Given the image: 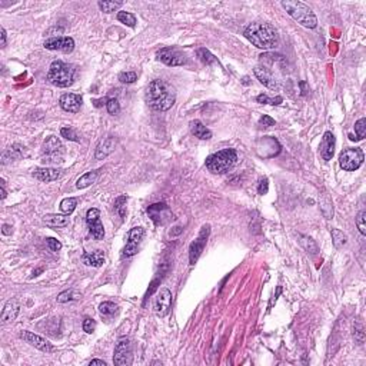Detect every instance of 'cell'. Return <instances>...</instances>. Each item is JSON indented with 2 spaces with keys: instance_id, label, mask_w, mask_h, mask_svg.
I'll return each mask as SVG.
<instances>
[{
  "instance_id": "6da1fadb",
  "label": "cell",
  "mask_w": 366,
  "mask_h": 366,
  "mask_svg": "<svg viewBox=\"0 0 366 366\" xmlns=\"http://www.w3.org/2000/svg\"><path fill=\"white\" fill-rule=\"evenodd\" d=\"M146 103L156 112H166L176 102L175 88L162 79H155L149 83L145 93Z\"/></svg>"
},
{
  "instance_id": "7a4b0ae2",
  "label": "cell",
  "mask_w": 366,
  "mask_h": 366,
  "mask_svg": "<svg viewBox=\"0 0 366 366\" xmlns=\"http://www.w3.org/2000/svg\"><path fill=\"white\" fill-rule=\"evenodd\" d=\"M243 35L253 46H256L259 49H263V50L274 49L279 43L277 30L271 23H265V22L251 23L245 29Z\"/></svg>"
},
{
  "instance_id": "3957f363",
  "label": "cell",
  "mask_w": 366,
  "mask_h": 366,
  "mask_svg": "<svg viewBox=\"0 0 366 366\" xmlns=\"http://www.w3.org/2000/svg\"><path fill=\"white\" fill-rule=\"evenodd\" d=\"M280 6L288 12V15L293 18L299 24H302L303 27L308 29H315L318 24V19L315 16V13L312 12V9L299 1V0H282Z\"/></svg>"
},
{
  "instance_id": "277c9868",
  "label": "cell",
  "mask_w": 366,
  "mask_h": 366,
  "mask_svg": "<svg viewBox=\"0 0 366 366\" xmlns=\"http://www.w3.org/2000/svg\"><path fill=\"white\" fill-rule=\"evenodd\" d=\"M238 162V153L235 149H222L219 152L206 158L205 165L209 172L215 175H222L229 172Z\"/></svg>"
},
{
  "instance_id": "5b68a950",
  "label": "cell",
  "mask_w": 366,
  "mask_h": 366,
  "mask_svg": "<svg viewBox=\"0 0 366 366\" xmlns=\"http://www.w3.org/2000/svg\"><path fill=\"white\" fill-rule=\"evenodd\" d=\"M73 68L62 60H55L47 72V82L57 88H69L73 83Z\"/></svg>"
},
{
  "instance_id": "8992f818",
  "label": "cell",
  "mask_w": 366,
  "mask_h": 366,
  "mask_svg": "<svg viewBox=\"0 0 366 366\" xmlns=\"http://www.w3.org/2000/svg\"><path fill=\"white\" fill-rule=\"evenodd\" d=\"M65 155V146L56 136H49L45 143H43V150H42V159L43 162L47 163H60L63 160Z\"/></svg>"
},
{
  "instance_id": "52a82bcc",
  "label": "cell",
  "mask_w": 366,
  "mask_h": 366,
  "mask_svg": "<svg viewBox=\"0 0 366 366\" xmlns=\"http://www.w3.org/2000/svg\"><path fill=\"white\" fill-rule=\"evenodd\" d=\"M365 160L364 150L361 147H348L339 156V165L343 170L353 172L358 170Z\"/></svg>"
},
{
  "instance_id": "ba28073f",
  "label": "cell",
  "mask_w": 366,
  "mask_h": 366,
  "mask_svg": "<svg viewBox=\"0 0 366 366\" xmlns=\"http://www.w3.org/2000/svg\"><path fill=\"white\" fill-rule=\"evenodd\" d=\"M132 343L128 338H120L114 346V356H113V364L117 366H129L133 362V355H132Z\"/></svg>"
},
{
  "instance_id": "9c48e42d",
  "label": "cell",
  "mask_w": 366,
  "mask_h": 366,
  "mask_svg": "<svg viewBox=\"0 0 366 366\" xmlns=\"http://www.w3.org/2000/svg\"><path fill=\"white\" fill-rule=\"evenodd\" d=\"M209 235H210V225H203L199 236L190 243V248H189V262H190L192 266L201 257L202 252H203V249L206 246V242H207Z\"/></svg>"
},
{
  "instance_id": "30bf717a",
  "label": "cell",
  "mask_w": 366,
  "mask_h": 366,
  "mask_svg": "<svg viewBox=\"0 0 366 366\" xmlns=\"http://www.w3.org/2000/svg\"><path fill=\"white\" fill-rule=\"evenodd\" d=\"M145 238V229L137 226V228H133L130 232H129L128 236V243L126 246L123 248V252H122V256L123 257H130L133 255L137 253L139 251V246L142 243V240Z\"/></svg>"
},
{
  "instance_id": "8fae6325",
  "label": "cell",
  "mask_w": 366,
  "mask_h": 366,
  "mask_svg": "<svg viewBox=\"0 0 366 366\" xmlns=\"http://www.w3.org/2000/svg\"><path fill=\"white\" fill-rule=\"evenodd\" d=\"M147 215L156 225H166L173 219V213L166 203H153L147 207Z\"/></svg>"
},
{
  "instance_id": "7c38bea8",
  "label": "cell",
  "mask_w": 366,
  "mask_h": 366,
  "mask_svg": "<svg viewBox=\"0 0 366 366\" xmlns=\"http://www.w3.org/2000/svg\"><path fill=\"white\" fill-rule=\"evenodd\" d=\"M86 222L91 230V235L94 238V240H102L105 238V228L100 220V210L96 207H92L86 213Z\"/></svg>"
},
{
  "instance_id": "4fadbf2b",
  "label": "cell",
  "mask_w": 366,
  "mask_h": 366,
  "mask_svg": "<svg viewBox=\"0 0 366 366\" xmlns=\"http://www.w3.org/2000/svg\"><path fill=\"white\" fill-rule=\"evenodd\" d=\"M156 56L166 66H182L186 63V56L176 47H162Z\"/></svg>"
},
{
  "instance_id": "5bb4252c",
  "label": "cell",
  "mask_w": 366,
  "mask_h": 366,
  "mask_svg": "<svg viewBox=\"0 0 366 366\" xmlns=\"http://www.w3.org/2000/svg\"><path fill=\"white\" fill-rule=\"evenodd\" d=\"M47 50H55V52H62V53H72L74 49V40L69 36H59V37H49L45 45Z\"/></svg>"
},
{
  "instance_id": "9a60e30c",
  "label": "cell",
  "mask_w": 366,
  "mask_h": 366,
  "mask_svg": "<svg viewBox=\"0 0 366 366\" xmlns=\"http://www.w3.org/2000/svg\"><path fill=\"white\" fill-rule=\"evenodd\" d=\"M170 306H172V292L167 288H163L160 289L158 299L155 302V312L159 318H165L170 312Z\"/></svg>"
},
{
  "instance_id": "2e32d148",
  "label": "cell",
  "mask_w": 366,
  "mask_h": 366,
  "mask_svg": "<svg viewBox=\"0 0 366 366\" xmlns=\"http://www.w3.org/2000/svg\"><path fill=\"white\" fill-rule=\"evenodd\" d=\"M20 338H22L23 341H26L27 343H30L32 346H35V348L39 349V350H42V352L49 353V352H52V350H53V345H52L49 341H46L45 338L39 336V335L33 333V332L23 330V332L20 333Z\"/></svg>"
},
{
  "instance_id": "e0dca14e",
  "label": "cell",
  "mask_w": 366,
  "mask_h": 366,
  "mask_svg": "<svg viewBox=\"0 0 366 366\" xmlns=\"http://www.w3.org/2000/svg\"><path fill=\"white\" fill-rule=\"evenodd\" d=\"M253 72H255V76L257 77V80H259L265 88H268V89H271V91L274 92H277L280 89L279 82L276 80V77H274V73H272L269 69L262 68V66H256V68L253 69Z\"/></svg>"
},
{
  "instance_id": "ac0fdd59",
  "label": "cell",
  "mask_w": 366,
  "mask_h": 366,
  "mask_svg": "<svg viewBox=\"0 0 366 366\" xmlns=\"http://www.w3.org/2000/svg\"><path fill=\"white\" fill-rule=\"evenodd\" d=\"M59 105L65 112L77 113L80 110V106H82V96L76 94V93H65V94L60 96Z\"/></svg>"
},
{
  "instance_id": "d6986e66",
  "label": "cell",
  "mask_w": 366,
  "mask_h": 366,
  "mask_svg": "<svg viewBox=\"0 0 366 366\" xmlns=\"http://www.w3.org/2000/svg\"><path fill=\"white\" fill-rule=\"evenodd\" d=\"M33 176L40 182H55L63 176V170L55 167H36L33 170Z\"/></svg>"
},
{
  "instance_id": "ffe728a7",
  "label": "cell",
  "mask_w": 366,
  "mask_h": 366,
  "mask_svg": "<svg viewBox=\"0 0 366 366\" xmlns=\"http://www.w3.org/2000/svg\"><path fill=\"white\" fill-rule=\"evenodd\" d=\"M19 312H20V302L16 297H12L6 302L3 311H1V323H9V322H13L16 318H18Z\"/></svg>"
},
{
  "instance_id": "44dd1931",
  "label": "cell",
  "mask_w": 366,
  "mask_h": 366,
  "mask_svg": "<svg viewBox=\"0 0 366 366\" xmlns=\"http://www.w3.org/2000/svg\"><path fill=\"white\" fill-rule=\"evenodd\" d=\"M335 146H336V139L332 132H325L320 143V156L325 160H330L335 153Z\"/></svg>"
},
{
  "instance_id": "7402d4cb",
  "label": "cell",
  "mask_w": 366,
  "mask_h": 366,
  "mask_svg": "<svg viewBox=\"0 0 366 366\" xmlns=\"http://www.w3.org/2000/svg\"><path fill=\"white\" fill-rule=\"evenodd\" d=\"M114 146H116V139L113 136H108L105 137L97 147H96V153H94V158L97 160H103L105 158H108L110 153L114 150Z\"/></svg>"
},
{
  "instance_id": "603a6c76",
  "label": "cell",
  "mask_w": 366,
  "mask_h": 366,
  "mask_svg": "<svg viewBox=\"0 0 366 366\" xmlns=\"http://www.w3.org/2000/svg\"><path fill=\"white\" fill-rule=\"evenodd\" d=\"M82 260L86 266H93V268H100L105 263V253L102 251H93V252H86L83 253Z\"/></svg>"
},
{
  "instance_id": "cb8c5ba5",
  "label": "cell",
  "mask_w": 366,
  "mask_h": 366,
  "mask_svg": "<svg viewBox=\"0 0 366 366\" xmlns=\"http://www.w3.org/2000/svg\"><path fill=\"white\" fill-rule=\"evenodd\" d=\"M100 172H102V169L92 170V172H86L85 175H82V176L77 179L76 187H77V189H86V187H89L91 184H93V183L97 181V178L100 176Z\"/></svg>"
},
{
  "instance_id": "d4e9b609",
  "label": "cell",
  "mask_w": 366,
  "mask_h": 366,
  "mask_svg": "<svg viewBox=\"0 0 366 366\" xmlns=\"http://www.w3.org/2000/svg\"><path fill=\"white\" fill-rule=\"evenodd\" d=\"M190 132L196 137H199L201 140H209L212 137V132L206 128L201 120H192L190 122Z\"/></svg>"
},
{
  "instance_id": "484cf974",
  "label": "cell",
  "mask_w": 366,
  "mask_h": 366,
  "mask_svg": "<svg viewBox=\"0 0 366 366\" xmlns=\"http://www.w3.org/2000/svg\"><path fill=\"white\" fill-rule=\"evenodd\" d=\"M43 223L49 228H65L69 223L68 215H45Z\"/></svg>"
},
{
  "instance_id": "4316f807",
  "label": "cell",
  "mask_w": 366,
  "mask_h": 366,
  "mask_svg": "<svg viewBox=\"0 0 366 366\" xmlns=\"http://www.w3.org/2000/svg\"><path fill=\"white\" fill-rule=\"evenodd\" d=\"M76 206H77V199L76 198H66V199L60 202V210H62L63 215H68V216L76 209Z\"/></svg>"
},
{
  "instance_id": "83f0119b",
  "label": "cell",
  "mask_w": 366,
  "mask_h": 366,
  "mask_svg": "<svg viewBox=\"0 0 366 366\" xmlns=\"http://www.w3.org/2000/svg\"><path fill=\"white\" fill-rule=\"evenodd\" d=\"M299 238H300V245L305 248V251H306V252H309V253H312V255L318 253L319 248H318V245L315 243V240H313V239L308 238V236H303V235H300Z\"/></svg>"
},
{
  "instance_id": "f1b7e54d",
  "label": "cell",
  "mask_w": 366,
  "mask_h": 366,
  "mask_svg": "<svg viewBox=\"0 0 366 366\" xmlns=\"http://www.w3.org/2000/svg\"><path fill=\"white\" fill-rule=\"evenodd\" d=\"M97 4H99V7H100L102 12H105V13H112V12H114L116 9L122 7V6H123V1H108V0H105V1H99Z\"/></svg>"
},
{
  "instance_id": "f546056e",
  "label": "cell",
  "mask_w": 366,
  "mask_h": 366,
  "mask_svg": "<svg viewBox=\"0 0 366 366\" xmlns=\"http://www.w3.org/2000/svg\"><path fill=\"white\" fill-rule=\"evenodd\" d=\"M332 240H333V245L336 246V248H342L343 245H346V235L342 232V230H339V229H332Z\"/></svg>"
},
{
  "instance_id": "4dcf8cb0",
  "label": "cell",
  "mask_w": 366,
  "mask_h": 366,
  "mask_svg": "<svg viewBox=\"0 0 366 366\" xmlns=\"http://www.w3.org/2000/svg\"><path fill=\"white\" fill-rule=\"evenodd\" d=\"M82 295L79 292H76L74 289H70V291H65L62 292L59 296H57V302L59 303H65V302H70V300H76L79 299Z\"/></svg>"
},
{
  "instance_id": "1f68e13d",
  "label": "cell",
  "mask_w": 366,
  "mask_h": 366,
  "mask_svg": "<svg viewBox=\"0 0 366 366\" xmlns=\"http://www.w3.org/2000/svg\"><path fill=\"white\" fill-rule=\"evenodd\" d=\"M117 20L120 23L129 26V27H135L136 26V18H135V15H132L129 12H119L117 13Z\"/></svg>"
},
{
  "instance_id": "d6a6232c",
  "label": "cell",
  "mask_w": 366,
  "mask_h": 366,
  "mask_svg": "<svg viewBox=\"0 0 366 366\" xmlns=\"http://www.w3.org/2000/svg\"><path fill=\"white\" fill-rule=\"evenodd\" d=\"M99 312L102 316H106L109 318L112 315H114L117 312V305H114L113 302H103L100 306H99Z\"/></svg>"
},
{
  "instance_id": "836d02e7",
  "label": "cell",
  "mask_w": 366,
  "mask_h": 366,
  "mask_svg": "<svg viewBox=\"0 0 366 366\" xmlns=\"http://www.w3.org/2000/svg\"><path fill=\"white\" fill-rule=\"evenodd\" d=\"M257 103H262V105H280L282 102H283V99L280 97V96H276V97H269L268 94H265V93H262V94H259L256 97Z\"/></svg>"
},
{
  "instance_id": "e575fe53",
  "label": "cell",
  "mask_w": 366,
  "mask_h": 366,
  "mask_svg": "<svg viewBox=\"0 0 366 366\" xmlns=\"http://www.w3.org/2000/svg\"><path fill=\"white\" fill-rule=\"evenodd\" d=\"M126 202H128V196H120L114 202V210L119 213V216L123 219L126 215Z\"/></svg>"
},
{
  "instance_id": "d590c367",
  "label": "cell",
  "mask_w": 366,
  "mask_h": 366,
  "mask_svg": "<svg viewBox=\"0 0 366 366\" xmlns=\"http://www.w3.org/2000/svg\"><path fill=\"white\" fill-rule=\"evenodd\" d=\"M355 132H356V139L358 140H362L365 137L366 135V119L362 117L359 119L356 123H355Z\"/></svg>"
},
{
  "instance_id": "8d00e7d4",
  "label": "cell",
  "mask_w": 366,
  "mask_h": 366,
  "mask_svg": "<svg viewBox=\"0 0 366 366\" xmlns=\"http://www.w3.org/2000/svg\"><path fill=\"white\" fill-rule=\"evenodd\" d=\"M119 80L125 85L135 83L137 80V73L136 72H120L119 73Z\"/></svg>"
},
{
  "instance_id": "74e56055",
  "label": "cell",
  "mask_w": 366,
  "mask_h": 366,
  "mask_svg": "<svg viewBox=\"0 0 366 366\" xmlns=\"http://www.w3.org/2000/svg\"><path fill=\"white\" fill-rule=\"evenodd\" d=\"M356 225L362 235H366V210H361L356 216Z\"/></svg>"
},
{
  "instance_id": "f35d334b",
  "label": "cell",
  "mask_w": 366,
  "mask_h": 366,
  "mask_svg": "<svg viewBox=\"0 0 366 366\" xmlns=\"http://www.w3.org/2000/svg\"><path fill=\"white\" fill-rule=\"evenodd\" d=\"M60 135H62L65 139L72 140V142H79V140H80V139H79V136H77V133H76L72 128H62V130H60Z\"/></svg>"
},
{
  "instance_id": "ab89813d",
  "label": "cell",
  "mask_w": 366,
  "mask_h": 366,
  "mask_svg": "<svg viewBox=\"0 0 366 366\" xmlns=\"http://www.w3.org/2000/svg\"><path fill=\"white\" fill-rule=\"evenodd\" d=\"M106 108H108V112H109L110 114H119V112H120V105H119L117 99H114V97L108 99Z\"/></svg>"
},
{
  "instance_id": "60d3db41",
  "label": "cell",
  "mask_w": 366,
  "mask_h": 366,
  "mask_svg": "<svg viewBox=\"0 0 366 366\" xmlns=\"http://www.w3.org/2000/svg\"><path fill=\"white\" fill-rule=\"evenodd\" d=\"M198 55L201 56V59L206 63V65H210V63H215V62H216L215 56L210 55L209 50H206V49H199V50H198Z\"/></svg>"
},
{
  "instance_id": "b9f144b4",
  "label": "cell",
  "mask_w": 366,
  "mask_h": 366,
  "mask_svg": "<svg viewBox=\"0 0 366 366\" xmlns=\"http://www.w3.org/2000/svg\"><path fill=\"white\" fill-rule=\"evenodd\" d=\"M96 329V322L91 319V318H86L85 320H83V330L86 332V333H93Z\"/></svg>"
},
{
  "instance_id": "7bdbcfd3",
  "label": "cell",
  "mask_w": 366,
  "mask_h": 366,
  "mask_svg": "<svg viewBox=\"0 0 366 366\" xmlns=\"http://www.w3.org/2000/svg\"><path fill=\"white\" fill-rule=\"evenodd\" d=\"M46 242H47V246H49V249L50 251H53V252H57V251H60L62 249V243L55 238H47L46 239Z\"/></svg>"
},
{
  "instance_id": "ee69618b",
  "label": "cell",
  "mask_w": 366,
  "mask_h": 366,
  "mask_svg": "<svg viewBox=\"0 0 366 366\" xmlns=\"http://www.w3.org/2000/svg\"><path fill=\"white\" fill-rule=\"evenodd\" d=\"M268 190H269V183H268V179H266V178H263V179H260V182H259L257 192H259V195H266Z\"/></svg>"
},
{
  "instance_id": "f6af8a7d",
  "label": "cell",
  "mask_w": 366,
  "mask_h": 366,
  "mask_svg": "<svg viewBox=\"0 0 366 366\" xmlns=\"http://www.w3.org/2000/svg\"><path fill=\"white\" fill-rule=\"evenodd\" d=\"M259 123H260V125H263L265 128H269V126H274V119H272V117H269V116H266V114L260 117Z\"/></svg>"
},
{
  "instance_id": "bcb514c9",
  "label": "cell",
  "mask_w": 366,
  "mask_h": 366,
  "mask_svg": "<svg viewBox=\"0 0 366 366\" xmlns=\"http://www.w3.org/2000/svg\"><path fill=\"white\" fill-rule=\"evenodd\" d=\"M159 283H160V280H159V279H155V280L150 283V289H147L146 295H145V300H146L149 296H152V295H153V292L158 289V285H159Z\"/></svg>"
},
{
  "instance_id": "7dc6e473",
  "label": "cell",
  "mask_w": 366,
  "mask_h": 366,
  "mask_svg": "<svg viewBox=\"0 0 366 366\" xmlns=\"http://www.w3.org/2000/svg\"><path fill=\"white\" fill-rule=\"evenodd\" d=\"M0 37H1V43H0V46H1V47H4V46H6V40H7L4 27H0Z\"/></svg>"
},
{
  "instance_id": "c3c4849f",
  "label": "cell",
  "mask_w": 366,
  "mask_h": 366,
  "mask_svg": "<svg viewBox=\"0 0 366 366\" xmlns=\"http://www.w3.org/2000/svg\"><path fill=\"white\" fill-rule=\"evenodd\" d=\"M108 103V99H105V97H102V99H97V100H93V105H94V108H102L103 105H106Z\"/></svg>"
},
{
  "instance_id": "681fc988",
  "label": "cell",
  "mask_w": 366,
  "mask_h": 366,
  "mask_svg": "<svg viewBox=\"0 0 366 366\" xmlns=\"http://www.w3.org/2000/svg\"><path fill=\"white\" fill-rule=\"evenodd\" d=\"M1 232H3V235H12V226H9V225H3Z\"/></svg>"
},
{
  "instance_id": "f907efd6",
  "label": "cell",
  "mask_w": 366,
  "mask_h": 366,
  "mask_svg": "<svg viewBox=\"0 0 366 366\" xmlns=\"http://www.w3.org/2000/svg\"><path fill=\"white\" fill-rule=\"evenodd\" d=\"M91 366H94V365H100V366H106V362L105 361H100V359H93V361H91V364H89Z\"/></svg>"
},
{
  "instance_id": "816d5d0a",
  "label": "cell",
  "mask_w": 366,
  "mask_h": 366,
  "mask_svg": "<svg viewBox=\"0 0 366 366\" xmlns=\"http://www.w3.org/2000/svg\"><path fill=\"white\" fill-rule=\"evenodd\" d=\"M300 88H302V93H303V94H306V93L309 92L306 89V83H305V82H300Z\"/></svg>"
}]
</instances>
